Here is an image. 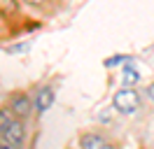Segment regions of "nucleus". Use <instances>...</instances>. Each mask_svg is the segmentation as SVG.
Here are the masks:
<instances>
[{
	"instance_id": "f257e3e1",
	"label": "nucleus",
	"mask_w": 154,
	"mask_h": 149,
	"mask_svg": "<svg viewBox=\"0 0 154 149\" xmlns=\"http://www.w3.org/2000/svg\"><path fill=\"white\" fill-rule=\"evenodd\" d=\"M140 93L135 91V86H122L112 96V107L122 114H133L140 110Z\"/></svg>"
},
{
	"instance_id": "f03ea898",
	"label": "nucleus",
	"mask_w": 154,
	"mask_h": 149,
	"mask_svg": "<svg viewBox=\"0 0 154 149\" xmlns=\"http://www.w3.org/2000/svg\"><path fill=\"white\" fill-rule=\"evenodd\" d=\"M33 107H35V102L30 100V96L23 93V91H17L10 98V112L17 117V119H26L30 112H33Z\"/></svg>"
},
{
	"instance_id": "7ed1b4c3",
	"label": "nucleus",
	"mask_w": 154,
	"mask_h": 149,
	"mask_svg": "<svg viewBox=\"0 0 154 149\" xmlns=\"http://www.w3.org/2000/svg\"><path fill=\"white\" fill-rule=\"evenodd\" d=\"M79 149H117L103 133H82L79 135Z\"/></svg>"
},
{
	"instance_id": "20e7f679",
	"label": "nucleus",
	"mask_w": 154,
	"mask_h": 149,
	"mask_svg": "<svg viewBox=\"0 0 154 149\" xmlns=\"http://www.w3.org/2000/svg\"><path fill=\"white\" fill-rule=\"evenodd\" d=\"M2 135H5V140L12 144V149H23V140H26V135H23V123H21L17 117L10 121V126H7V130H5Z\"/></svg>"
},
{
	"instance_id": "39448f33",
	"label": "nucleus",
	"mask_w": 154,
	"mask_h": 149,
	"mask_svg": "<svg viewBox=\"0 0 154 149\" xmlns=\"http://www.w3.org/2000/svg\"><path fill=\"white\" fill-rule=\"evenodd\" d=\"M54 98H56V93H54V89L51 86H42L38 91V96H35V110L42 114V112H47L51 105H54Z\"/></svg>"
},
{
	"instance_id": "423d86ee",
	"label": "nucleus",
	"mask_w": 154,
	"mask_h": 149,
	"mask_svg": "<svg viewBox=\"0 0 154 149\" xmlns=\"http://www.w3.org/2000/svg\"><path fill=\"white\" fill-rule=\"evenodd\" d=\"M0 17L5 21H17L21 17V0H0Z\"/></svg>"
},
{
	"instance_id": "0eeeda50",
	"label": "nucleus",
	"mask_w": 154,
	"mask_h": 149,
	"mask_svg": "<svg viewBox=\"0 0 154 149\" xmlns=\"http://www.w3.org/2000/svg\"><path fill=\"white\" fill-rule=\"evenodd\" d=\"M124 86H135V84L140 82V74H138V70H135L131 63H126L124 65Z\"/></svg>"
},
{
	"instance_id": "6e6552de",
	"label": "nucleus",
	"mask_w": 154,
	"mask_h": 149,
	"mask_svg": "<svg viewBox=\"0 0 154 149\" xmlns=\"http://www.w3.org/2000/svg\"><path fill=\"white\" fill-rule=\"evenodd\" d=\"M12 119H14V117H12L10 110H0V133H5V130H7V126H10Z\"/></svg>"
},
{
	"instance_id": "1a4fd4ad",
	"label": "nucleus",
	"mask_w": 154,
	"mask_h": 149,
	"mask_svg": "<svg viewBox=\"0 0 154 149\" xmlns=\"http://www.w3.org/2000/svg\"><path fill=\"white\" fill-rule=\"evenodd\" d=\"M28 49H30V42H23V44H14V47H10L12 54H23V51H28Z\"/></svg>"
},
{
	"instance_id": "9d476101",
	"label": "nucleus",
	"mask_w": 154,
	"mask_h": 149,
	"mask_svg": "<svg viewBox=\"0 0 154 149\" xmlns=\"http://www.w3.org/2000/svg\"><path fill=\"white\" fill-rule=\"evenodd\" d=\"M23 5H28V7H35V9H40V7H45L47 5V0H21Z\"/></svg>"
},
{
	"instance_id": "9b49d317",
	"label": "nucleus",
	"mask_w": 154,
	"mask_h": 149,
	"mask_svg": "<svg viewBox=\"0 0 154 149\" xmlns=\"http://www.w3.org/2000/svg\"><path fill=\"white\" fill-rule=\"evenodd\" d=\"M145 96L149 98V102L154 105V82L152 84H147V89H145Z\"/></svg>"
},
{
	"instance_id": "f8f14e48",
	"label": "nucleus",
	"mask_w": 154,
	"mask_h": 149,
	"mask_svg": "<svg viewBox=\"0 0 154 149\" xmlns=\"http://www.w3.org/2000/svg\"><path fill=\"white\" fill-rule=\"evenodd\" d=\"M0 149H12V144L5 140V135H2V133H0Z\"/></svg>"
},
{
	"instance_id": "ddd939ff",
	"label": "nucleus",
	"mask_w": 154,
	"mask_h": 149,
	"mask_svg": "<svg viewBox=\"0 0 154 149\" xmlns=\"http://www.w3.org/2000/svg\"><path fill=\"white\" fill-rule=\"evenodd\" d=\"M122 61H124V56H117V58H110L105 65H117V63H122Z\"/></svg>"
}]
</instances>
